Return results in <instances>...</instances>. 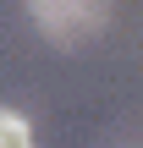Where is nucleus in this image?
Returning <instances> with one entry per match:
<instances>
[{
	"label": "nucleus",
	"mask_w": 143,
	"mask_h": 148,
	"mask_svg": "<svg viewBox=\"0 0 143 148\" xmlns=\"http://www.w3.org/2000/svg\"><path fill=\"white\" fill-rule=\"evenodd\" d=\"M28 16H33L61 49H72V44H83V38H94V33L105 27L110 0H28Z\"/></svg>",
	"instance_id": "1"
},
{
	"label": "nucleus",
	"mask_w": 143,
	"mask_h": 148,
	"mask_svg": "<svg viewBox=\"0 0 143 148\" xmlns=\"http://www.w3.org/2000/svg\"><path fill=\"white\" fill-rule=\"evenodd\" d=\"M0 148H33V126L6 104H0Z\"/></svg>",
	"instance_id": "2"
}]
</instances>
